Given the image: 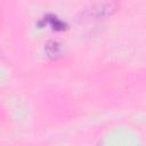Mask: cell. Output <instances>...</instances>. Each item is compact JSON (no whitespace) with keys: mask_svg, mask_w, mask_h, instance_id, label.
<instances>
[{"mask_svg":"<svg viewBox=\"0 0 146 146\" xmlns=\"http://www.w3.org/2000/svg\"><path fill=\"white\" fill-rule=\"evenodd\" d=\"M47 47L51 48V51H49V52H48V54H49V56H55V55H57V54L59 52V47H58V44H57L56 42H54V41L49 42V43L47 44Z\"/></svg>","mask_w":146,"mask_h":146,"instance_id":"cell-3","label":"cell"},{"mask_svg":"<svg viewBox=\"0 0 146 146\" xmlns=\"http://www.w3.org/2000/svg\"><path fill=\"white\" fill-rule=\"evenodd\" d=\"M49 19V22H50V25H51V27L52 29H55V30H64L65 27V24L63 23V22H60L57 17H51V18H48Z\"/></svg>","mask_w":146,"mask_h":146,"instance_id":"cell-2","label":"cell"},{"mask_svg":"<svg viewBox=\"0 0 146 146\" xmlns=\"http://www.w3.org/2000/svg\"><path fill=\"white\" fill-rule=\"evenodd\" d=\"M116 8H117V5L115 2L102 3V5H98L97 7L91 8L88 11V15L92 16V17H96V18H103V17L112 15L116 10Z\"/></svg>","mask_w":146,"mask_h":146,"instance_id":"cell-1","label":"cell"}]
</instances>
